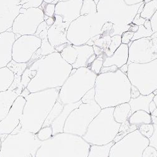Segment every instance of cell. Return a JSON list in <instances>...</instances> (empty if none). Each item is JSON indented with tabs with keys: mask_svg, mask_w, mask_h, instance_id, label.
<instances>
[{
	"mask_svg": "<svg viewBox=\"0 0 157 157\" xmlns=\"http://www.w3.org/2000/svg\"><path fill=\"white\" fill-rule=\"evenodd\" d=\"M29 63L21 77L23 89L29 93L61 87L73 69L57 52Z\"/></svg>",
	"mask_w": 157,
	"mask_h": 157,
	"instance_id": "1",
	"label": "cell"
},
{
	"mask_svg": "<svg viewBox=\"0 0 157 157\" xmlns=\"http://www.w3.org/2000/svg\"><path fill=\"white\" fill-rule=\"evenodd\" d=\"M60 89V87L49 89L35 93L23 91L21 96L25 97L26 102L20 124L12 133L24 132L36 134L58 100Z\"/></svg>",
	"mask_w": 157,
	"mask_h": 157,
	"instance_id": "2",
	"label": "cell"
},
{
	"mask_svg": "<svg viewBox=\"0 0 157 157\" xmlns=\"http://www.w3.org/2000/svg\"><path fill=\"white\" fill-rule=\"evenodd\" d=\"M131 84L127 75L120 69L114 72L97 75L95 101L101 109L116 107L131 99Z\"/></svg>",
	"mask_w": 157,
	"mask_h": 157,
	"instance_id": "3",
	"label": "cell"
},
{
	"mask_svg": "<svg viewBox=\"0 0 157 157\" xmlns=\"http://www.w3.org/2000/svg\"><path fill=\"white\" fill-rule=\"evenodd\" d=\"M90 148L82 137L63 132L43 141L35 157H87Z\"/></svg>",
	"mask_w": 157,
	"mask_h": 157,
	"instance_id": "4",
	"label": "cell"
},
{
	"mask_svg": "<svg viewBox=\"0 0 157 157\" xmlns=\"http://www.w3.org/2000/svg\"><path fill=\"white\" fill-rule=\"evenodd\" d=\"M141 4L129 6L124 0H100L97 4V13L104 23L110 22L113 24L111 36L121 35L132 28L131 23Z\"/></svg>",
	"mask_w": 157,
	"mask_h": 157,
	"instance_id": "5",
	"label": "cell"
},
{
	"mask_svg": "<svg viewBox=\"0 0 157 157\" xmlns=\"http://www.w3.org/2000/svg\"><path fill=\"white\" fill-rule=\"evenodd\" d=\"M97 75L88 67L73 69L60 87L58 101L64 105L79 102L89 90L94 87Z\"/></svg>",
	"mask_w": 157,
	"mask_h": 157,
	"instance_id": "6",
	"label": "cell"
},
{
	"mask_svg": "<svg viewBox=\"0 0 157 157\" xmlns=\"http://www.w3.org/2000/svg\"><path fill=\"white\" fill-rule=\"evenodd\" d=\"M114 107L101 109L90 123L83 139L90 145H104L113 141L119 133L121 124L113 117Z\"/></svg>",
	"mask_w": 157,
	"mask_h": 157,
	"instance_id": "7",
	"label": "cell"
},
{
	"mask_svg": "<svg viewBox=\"0 0 157 157\" xmlns=\"http://www.w3.org/2000/svg\"><path fill=\"white\" fill-rule=\"evenodd\" d=\"M42 143L36 134L12 133L2 140L0 157H35Z\"/></svg>",
	"mask_w": 157,
	"mask_h": 157,
	"instance_id": "8",
	"label": "cell"
},
{
	"mask_svg": "<svg viewBox=\"0 0 157 157\" xmlns=\"http://www.w3.org/2000/svg\"><path fill=\"white\" fill-rule=\"evenodd\" d=\"M104 24L98 13L81 15L70 24L67 32V40L74 45H85L91 38L101 34Z\"/></svg>",
	"mask_w": 157,
	"mask_h": 157,
	"instance_id": "9",
	"label": "cell"
},
{
	"mask_svg": "<svg viewBox=\"0 0 157 157\" xmlns=\"http://www.w3.org/2000/svg\"><path fill=\"white\" fill-rule=\"evenodd\" d=\"M126 75L141 94L147 96L157 90V59L146 63H131Z\"/></svg>",
	"mask_w": 157,
	"mask_h": 157,
	"instance_id": "10",
	"label": "cell"
},
{
	"mask_svg": "<svg viewBox=\"0 0 157 157\" xmlns=\"http://www.w3.org/2000/svg\"><path fill=\"white\" fill-rule=\"evenodd\" d=\"M101 111L96 101L82 103L69 115L65 123L63 132L82 137L89 125Z\"/></svg>",
	"mask_w": 157,
	"mask_h": 157,
	"instance_id": "11",
	"label": "cell"
},
{
	"mask_svg": "<svg viewBox=\"0 0 157 157\" xmlns=\"http://www.w3.org/2000/svg\"><path fill=\"white\" fill-rule=\"evenodd\" d=\"M148 145V138L136 129L114 144L109 157H142L143 150Z\"/></svg>",
	"mask_w": 157,
	"mask_h": 157,
	"instance_id": "12",
	"label": "cell"
},
{
	"mask_svg": "<svg viewBox=\"0 0 157 157\" xmlns=\"http://www.w3.org/2000/svg\"><path fill=\"white\" fill-rule=\"evenodd\" d=\"M44 21L45 15L42 8H21L13 22L11 32L19 36L35 35L39 25Z\"/></svg>",
	"mask_w": 157,
	"mask_h": 157,
	"instance_id": "13",
	"label": "cell"
},
{
	"mask_svg": "<svg viewBox=\"0 0 157 157\" xmlns=\"http://www.w3.org/2000/svg\"><path fill=\"white\" fill-rule=\"evenodd\" d=\"M129 57L126 63H146L157 59V33L128 44Z\"/></svg>",
	"mask_w": 157,
	"mask_h": 157,
	"instance_id": "14",
	"label": "cell"
},
{
	"mask_svg": "<svg viewBox=\"0 0 157 157\" xmlns=\"http://www.w3.org/2000/svg\"><path fill=\"white\" fill-rule=\"evenodd\" d=\"M59 53L73 69H76L81 67L89 68L97 57L93 47L87 44L74 45L70 43L66 44Z\"/></svg>",
	"mask_w": 157,
	"mask_h": 157,
	"instance_id": "15",
	"label": "cell"
},
{
	"mask_svg": "<svg viewBox=\"0 0 157 157\" xmlns=\"http://www.w3.org/2000/svg\"><path fill=\"white\" fill-rule=\"evenodd\" d=\"M42 43V39L36 35L19 36L13 45V60L18 63H29Z\"/></svg>",
	"mask_w": 157,
	"mask_h": 157,
	"instance_id": "16",
	"label": "cell"
},
{
	"mask_svg": "<svg viewBox=\"0 0 157 157\" xmlns=\"http://www.w3.org/2000/svg\"><path fill=\"white\" fill-rule=\"evenodd\" d=\"M25 102L23 96L16 99L6 116L0 121V136L11 134L19 125Z\"/></svg>",
	"mask_w": 157,
	"mask_h": 157,
	"instance_id": "17",
	"label": "cell"
},
{
	"mask_svg": "<svg viewBox=\"0 0 157 157\" xmlns=\"http://www.w3.org/2000/svg\"><path fill=\"white\" fill-rule=\"evenodd\" d=\"M83 0H69L59 2L56 4L55 15L61 19L62 23L69 26L81 16Z\"/></svg>",
	"mask_w": 157,
	"mask_h": 157,
	"instance_id": "18",
	"label": "cell"
},
{
	"mask_svg": "<svg viewBox=\"0 0 157 157\" xmlns=\"http://www.w3.org/2000/svg\"><path fill=\"white\" fill-rule=\"evenodd\" d=\"M54 17L55 22L47 30V38L50 45L56 48L58 46L70 42L67 38L69 26L62 23L59 16L54 15Z\"/></svg>",
	"mask_w": 157,
	"mask_h": 157,
	"instance_id": "19",
	"label": "cell"
},
{
	"mask_svg": "<svg viewBox=\"0 0 157 157\" xmlns=\"http://www.w3.org/2000/svg\"><path fill=\"white\" fill-rule=\"evenodd\" d=\"M15 40L16 35L11 31L0 33V69L7 67L13 60L12 48Z\"/></svg>",
	"mask_w": 157,
	"mask_h": 157,
	"instance_id": "20",
	"label": "cell"
},
{
	"mask_svg": "<svg viewBox=\"0 0 157 157\" xmlns=\"http://www.w3.org/2000/svg\"><path fill=\"white\" fill-rule=\"evenodd\" d=\"M48 29V28L47 27V25L45 21L39 25V27L35 35L37 36L38 37L42 39V45L40 47V48L36 52V53L33 55V56L32 57V59L29 62H33L42 57H44L45 56L48 55L50 54L54 53V52H56L55 48L52 47L48 41V38H47Z\"/></svg>",
	"mask_w": 157,
	"mask_h": 157,
	"instance_id": "21",
	"label": "cell"
},
{
	"mask_svg": "<svg viewBox=\"0 0 157 157\" xmlns=\"http://www.w3.org/2000/svg\"><path fill=\"white\" fill-rule=\"evenodd\" d=\"M128 52V45L121 44V45L117 48L111 56L107 57L102 54L104 59L103 67H109L112 66V65H116L117 68L120 69L128 62L129 57Z\"/></svg>",
	"mask_w": 157,
	"mask_h": 157,
	"instance_id": "22",
	"label": "cell"
},
{
	"mask_svg": "<svg viewBox=\"0 0 157 157\" xmlns=\"http://www.w3.org/2000/svg\"><path fill=\"white\" fill-rule=\"evenodd\" d=\"M82 103V101H80L76 103L65 104L63 109L61 113L50 126L52 128V131H53V135L60 133H63L64 124L69 115L74 109L79 106L80 104Z\"/></svg>",
	"mask_w": 157,
	"mask_h": 157,
	"instance_id": "23",
	"label": "cell"
},
{
	"mask_svg": "<svg viewBox=\"0 0 157 157\" xmlns=\"http://www.w3.org/2000/svg\"><path fill=\"white\" fill-rule=\"evenodd\" d=\"M18 96L15 91L10 89L0 93V121L6 116Z\"/></svg>",
	"mask_w": 157,
	"mask_h": 157,
	"instance_id": "24",
	"label": "cell"
},
{
	"mask_svg": "<svg viewBox=\"0 0 157 157\" xmlns=\"http://www.w3.org/2000/svg\"><path fill=\"white\" fill-rule=\"evenodd\" d=\"M155 94L151 93L149 95L144 96L141 94L137 98L133 99L131 98L130 101L128 102L131 107V111L128 116V118L133 113L138 110L145 111L148 113H150L149 106L150 102L153 101Z\"/></svg>",
	"mask_w": 157,
	"mask_h": 157,
	"instance_id": "25",
	"label": "cell"
},
{
	"mask_svg": "<svg viewBox=\"0 0 157 157\" xmlns=\"http://www.w3.org/2000/svg\"><path fill=\"white\" fill-rule=\"evenodd\" d=\"M15 74L8 67L0 69V93L9 90L15 81Z\"/></svg>",
	"mask_w": 157,
	"mask_h": 157,
	"instance_id": "26",
	"label": "cell"
},
{
	"mask_svg": "<svg viewBox=\"0 0 157 157\" xmlns=\"http://www.w3.org/2000/svg\"><path fill=\"white\" fill-rule=\"evenodd\" d=\"M128 121L131 125H135L136 128L143 124L152 123L151 114L143 110H138L133 113L128 119Z\"/></svg>",
	"mask_w": 157,
	"mask_h": 157,
	"instance_id": "27",
	"label": "cell"
},
{
	"mask_svg": "<svg viewBox=\"0 0 157 157\" xmlns=\"http://www.w3.org/2000/svg\"><path fill=\"white\" fill-rule=\"evenodd\" d=\"M131 107L128 102L123 103L114 107L113 117L114 120L118 123H123L128 119Z\"/></svg>",
	"mask_w": 157,
	"mask_h": 157,
	"instance_id": "28",
	"label": "cell"
},
{
	"mask_svg": "<svg viewBox=\"0 0 157 157\" xmlns=\"http://www.w3.org/2000/svg\"><path fill=\"white\" fill-rule=\"evenodd\" d=\"M115 142H112L104 145H90L87 157H109L111 147Z\"/></svg>",
	"mask_w": 157,
	"mask_h": 157,
	"instance_id": "29",
	"label": "cell"
},
{
	"mask_svg": "<svg viewBox=\"0 0 157 157\" xmlns=\"http://www.w3.org/2000/svg\"><path fill=\"white\" fill-rule=\"evenodd\" d=\"M153 33L151 27L150 20H146L144 25L139 26L138 31L134 33V36L132 38L131 42H133L141 38L150 37L151 36Z\"/></svg>",
	"mask_w": 157,
	"mask_h": 157,
	"instance_id": "30",
	"label": "cell"
},
{
	"mask_svg": "<svg viewBox=\"0 0 157 157\" xmlns=\"http://www.w3.org/2000/svg\"><path fill=\"white\" fill-rule=\"evenodd\" d=\"M63 107H64V104H62L60 101L57 100L55 104V105L54 106L53 108L52 109L48 116H47V119L45 121L42 127L50 126L52 123L54 122V121L57 118V116L61 113V111L63 109Z\"/></svg>",
	"mask_w": 157,
	"mask_h": 157,
	"instance_id": "31",
	"label": "cell"
},
{
	"mask_svg": "<svg viewBox=\"0 0 157 157\" xmlns=\"http://www.w3.org/2000/svg\"><path fill=\"white\" fill-rule=\"evenodd\" d=\"M157 11V0H152L145 3L140 16L147 20H150Z\"/></svg>",
	"mask_w": 157,
	"mask_h": 157,
	"instance_id": "32",
	"label": "cell"
},
{
	"mask_svg": "<svg viewBox=\"0 0 157 157\" xmlns=\"http://www.w3.org/2000/svg\"><path fill=\"white\" fill-rule=\"evenodd\" d=\"M97 13V5L94 0H83L81 10V15H95Z\"/></svg>",
	"mask_w": 157,
	"mask_h": 157,
	"instance_id": "33",
	"label": "cell"
},
{
	"mask_svg": "<svg viewBox=\"0 0 157 157\" xmlns=\"http://www.w3.org/2000/svg\"><path fill=\"white\" fill-rule=\"evenodd\" d=\"M121 35H115L111 36V43L109 48L105 50H104L103 55L107 57L111 56L114 52L117 50L121 45Z\"/></svg>",
	"mask_w": 157,
	"mask_h": 157,
	"instance_id": "34",
	"label": "cell"
},
{
	"mask_svg": "<svg viewBox=\"0 0 157 157\" xmlns=\"http://www.w3.org/2000/svg\"><path fill=\"white\" fill-rule=\"evenodd\" d=\"M38 138L41 141H44L50 139L53 136V131L51 126H45L42 127L40 131L36 133Z\"/></svg>",
	"mask_w": 157,
	"mask_h": 157,
	"instance_id": "35",
	"label": "cell"
},
{
	"mask_svg": "<svg viewBox=\"0 0 157 157\" xmlns=\"http://www.w3.org/2000/svg\"><path fill=\"white\" fill-rule=\"evenodd\" d=\"M137 129H138L142 135L147 137V138H150L153 133L154 127L153 123L143 124L140 125L137 128Z\"/></svg>",
	"mask_w": 157,
	"mask_h": 157,
	"instance_id": "36",
	"label": "cell"
},
{
	"mask_svg": "<svg viewBox=\"0 0 157 157\" xmlns=\"http://www.w3.org/2000/svg\"><path fill=\"white\" fill-rule=\"evenodd\" d=\"M104 59L102 57V54L97 57L96 59L94 60V62L90 65L89 69L94 72L96 75L100 74L101 70L103 67Z\"/></svg>",
	"mask_w": 157,
	"mask_h": 157,
	"instance_id": "37",
	"label": "cell"
},
{
	"mask_svg": "<svg viewBox=\"0 0 157 157\" xmlns=\"http://www.w3.org/2000/svg\"><path fill=\"white\" fill-rule=\"evenodd\" d=\"M111 43V36L110 35L101 36L96 42L95 45L102 48L104 50L108 49Z\"/></svg>",
	"mask_w": 157,
	"mask_h": 157,
	"instance_id": "38",
	"label": "cell"
},
{
	"mask_svg": "<svg viewBox=\"0 0 157 157\" xmlns=\"http://www.w3.org/2000/svg\"><path fill=\"white\" fill-rule=\"evenodd\" d=\"M44 3V0H25L21 5V8L25 9L40 8Z\"/></svg>",
	"mask_w": 157,
	"mask_h": 157,
	"instance_id": "39",
	"label": "cell"
},
{
	"mask_svg": "<svg viewBox=\"0 0 157 157\" xmlns=\"http://www.w3.org/2000/svg\"><path fill=\"white\" fill-rule=\"evenodd\" d=\"M56 4L54 3H46L44 6L42 10L45 17H54L55 15Z\"/></svg>",
	"mask_w": 157,
	"mask_h": 157,
	"instance_id": "40",
	"label": "cell"
},
{
	"mask_svg": "<svg viewBox=\"0 0 157 157\" xmlns=\"http://www.w3.org/2000/svg\"><path fill=\"white\" fill-rule=\"evenodd\" d=\"M95 101V89L94 87L89 90L88 92L82 98V103H88L89 102Z\"/></svg>",
	"mask_w": 157,
	"mask_h": 157,
	"instance_id": "41",
	"label": "cell"
},
{
	"mask_svg": "<svg viewBox=\"0 0 157 157\" xmlns=\"http://www.w3.org/2000/svg\"><path fill=\"white\" fill-rule=\"evenodd\" d=\"M154 127L153 133L151 136L148 138L149 140V146L155 148L157 151V124H153Z\"/></svg>",
	"mask_w": 157,
	"mask_h": 157,
	"instance_id": "42",
	"label": "cell"
},
{
	"mask_svg": "<svg viewBox=\"0 0 157 157\" xmlns=\"http://www.w3.org/2000/svg\"><path fill=\"white\" fill-rule=\"evenodd\" d=\"M142 157H157V151L155 148L148 145L143 150Z\"/></svg>",
	"mask_w": 157,
	"mask_h": 157,
	"instance_id": "43",
	"label": "cell"
},
{
	"mask_svg": "<svg viewBox=\"0 0 157 157\" xmlns=\"http://www.w3.org/2000/svg\"><path fill=\"white\" fill-rule=\"evenodd\" d=\"M134 33H135L132 31H127L124 32L121 35V43L123 44L128 45L132 41V39L134 36Z\"/></svg>",
	"mask_w": 157,
	"mask_h": 157,
	"instance_id": "44",
	"label": "cell"
},
{
	"mask_svg": "<svg viewBox=\"0 0 157 157\" xmlns=\"http://www.w3.org/2000/svg\"><path fill=\"white\" fill-rule=\"evenodd\" d=\"M112 28H113V24L111 23L106 22L103 25L101 29V36L110 35L111 32L112 30Z\"/></svg>",
	"mask_w": 157,
	"mask_h": 157,
	"instance_id": "45",
	"label": "cell"
},
{
	"mask_svg": "<svg viewBox=\"0 0 157 157\" xmlns=\"http://www.w3.org/2000/svg\"><path fill=\"white\" fill-rule=\"evenodd\" d=\"M150 23L153 33H157V11L151 18Z\"/></svg>",
	"mask_w": 157,
	"mask_h": 157,
	"instance_id": "46",
	"label": "cell"
},
{
	"mask_svg": "<svg viewBox=\"0 0 157 157\" xmlns=\"http://www.w3.org/2000/svg\"><path fill=\"white\" fill-rule=\"evenodd\" d=\"M146 20H147L142 18L140 16V13H137V15L134 18V19H133V20L132 23H133L134 25H138V26H140V25H144V23H145Z\"/></svg>",
	"mask_w": 157,
	"mask_h": 157,
	"instance_id": "47",
	"label": "cell"
},
{
	"mask_svg": "<svg viewBox=\"0 0 157 157\" xmlns=\"http://www.w3.org/2000/svg\"><path fill=\"white\" fill-rule=\"evenodd\" d=\"M117 69H119L117 68L116 65H112V66H109V67H102L100 74L102 73H106V72H116Z\"/></svg>",
	"mask_w": 157,
	"mask_h": 157,
	"instance_id": "48",
	"label": "cell"
},
{
	"mask_svg": "<svg viewBox=\"0 0 157 157\" xmlns=\"http://www.w3.org/2000/svg\"><path fill=\"white\" fill-rule=\"evenodd\" d=\"M141 93L139 90L136 87L132 85V88H131V98L135 99L139 97Z\"/></svg>",
	"mask_w": 157,
	"mask_h": 157,
	"instance_id": "49",
	"label": "cell"
},
{
	"mask_svg": "<svg viewBox=\"0 0 157 157\" xmlns=\"http://www.w3.org/2000/svg\"><path fill=\"white\" fill-rule=\"evenodd\" d=\"M124 2L126 3V5L129 6H132L141 3L143 2H145V0H124Z\"/></svg>",
	"mask_w": 157,
	"mask_h": 157,
	"instance_id": "50",
	"label": "cell"
},
{
	"mask_svg": "<svg viewBox=\"0 0 157 157\" xmlns=\"http://www.w3.org/2000/svg\"><path fill=\"white\" fill-rule=\"evenodd\" d=\"M93 47L94 54L97 57H98V56H101L103 54L104 50L102 48H100V47H98L95 45H94Z\"/></svg>",
	"mask_w": 157,
	"mask_h": 157,
	"instance_id": "51",
	"label": "cell"
},
{
	"mask_svg": "<svg viewBox=\"0 0 157 157\" xmlns=\"http://www.w3.org/2000/svg\"><path fill=\"white\" fill-rule=\"evenodd\" d=\"M45 21L47 25V27L49 29L51 26L54 23L55 18L54 17H47V19H45Z\"/></svg>",
	"mask_w": 157,
	"mask_h": 157,
	"instance_id": "52",
	"label": "cell"
},
{
	"mask_svg": "<svg viewBox=\"0 0 157 157\" xmlns=\"http://www.w3.org/2000/svg\"><path fill=\"white\" fill-rule=\"evenodd\" d=\"M156 109V104H155V102L152 101L150 102V106H149V110H150V114H151L152 112H153Z\"/></svg>",
	"mask_w": 157,
	"mask_h": 157,
	"instance_id": "53",
	"label": "cell"
},
{
	"mask_svg": "<svg viewBox=\"0 0 157 157\" xmlns=\"http://www.w3.org/2000/svg\"><path fill=\"white\" fill-rule=\"evenodd\" d=\"M131 25H132V28L130 29V30L129 31H132L134 33L136 32L138 30V28H139V26L138 25H134L133 23H131Z\"/></svg>",
	"mask_w": 157,
	"mask_h": 157,
	"instance_id": "54",
	"label": "cell"
},
{
	"mask_svg": "<svg viewBox=\"0 0 157 157\" xmlns=\"http://www.w3.org/2000/svg\"><path fill=\"white\" fill-rule=\"evenodd\" d=\"M128 65H127L126 64H125V65H123V67H121L120 69L123 73H124V74H126V72H127V71H128Z\"/></svg>",
	"mask_w": 157,
	"mask_h": 157,
	"instance_id": "55",
	"label": "cell"
},
{
	"mask_svg": "<svg viewBox=\"0 0 157 157\" xmlns=\"http://www.w3.org/2000/svg\"><path fill=\"white\" fill-rule=\"evenodd\" d=\"M57 0H44L45 3H55Z\"/></svg>",
	"mask_w": 157,
	"mask_h": 157,
	"instance_id": "56",
	"label": "cell"
},
{
	"mask_svg": "<svg viewBox=\"0 0 157 157\" xmlns=\"http://www.w3.org/2000/svg\"><path fill=\"white\" fill-rule=\"evenodd\" d=\"M153 101L155 102V104H156V109H157V94L156 95H155Z\"/></svg>",
	"mask_w": 157,
	"mask_h": 157,
	"instance_id": "57",
	"label": "cell"
},
{
	"mask_svg": "<svg viewBox=\"0 0 157 157\" xmlns=\"http://www.w3.org/2000/svg\"><path fill=\"white\" fill-rule=\"evenodd\" d=\"M66 1H69V0H57V1L56 2V3L54 4H56L57 3H58L59 2H66Z\"/></svg>",
	"mask_w": 157,
	"mask_h": 157,
	"instance_id": "58",
	"label": "cell"
},
{
	"mask_svg": "<svg viewBox=\"0 0 157 157\" xmlns=\"http://www.w3.org/2000/svg\"><path fill=\"white\" fill-rule=\"evenodd\" d=\"M99 1H100V0H94V2H95V3L97 5Z\"/></svg>",
	"mask_w": 157,
	"mask_h": 157,
	"instance_id": "59",
	"label": "cell"
},
{
	"mask_svg": "<svg viewBox=\"0 0 157 157\" xmlns=\"http://www.w3.org/2000/svg\"><path fill=\"white\" fill-rule=\"evenodd\" d=\"M151 1H152V0H145V3H147V2H149Z\"/></svg>",
	"mask_w": 157,
	"mask_h": 157,
	"instance_id": "60",
	"label": "cell"
},
{
	"mask_svg": "<svg viewBox=\"0 0 157 157\" xmlns=\"http://www.w3.org/2000/svg\"><path fill=\"white\" fill-rule=\"evenodd\" d=\"M1 145H2V140L0 138V150H1Z\"/></svg>",
	"mask_w": 157,
	"mask_h": 157,
	"instance_id": "61",
	"label": "cell"
}]
</instances>
